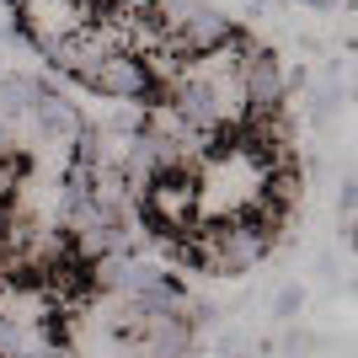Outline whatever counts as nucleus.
Wrapping results in <instances>:
<instances>
[{
    "instance_id": "obj_11",
    "label": "nucleus",
    "mask_w": 358,
    "mask_h": 358,
    "mask_svg": "<svg viewBox=\"0 0 358 358\" xmlns=\"http://www.w3.org/2000/svg\"><path fill=\"white\" fill-rule=\"evenodd\" d=\"M337 209H343V220H353V209H358V182L353 177L337 182Z\"/></svg>"
},
{
    "instance_id": "obj_1",
    "label": "nucleus",
    "mask_w": 358,
    "mask_h": 358,
    "mask_svg": "<svg viewBox=\"0 0 358 358\" xmlns=\"http://www.w3.org/2000/svg\"><path fill=\"white\" fill-rule=\"evenodd\" d=\"M268 246H273L268 224L252 220V214H236V220H214L209 230H198L187 257L203 262L209 273H220V278H241V273H252L268 257Z\"/></svg>"
},
{
    "instance_id": "obj_3",
    "label": "nucleus",
    "mask_w": 358,
    "mask_h": 358,
    "mask_svg": "<svg viewBox=\"0 0 358 358\" xmlns=\"http://www.w3.org/2000/svg\"><path fill=\"white\" fill-rule=\"evenodd\" d=\"M284 91H289V75L284 59L273 48H246L241 59V96H246V113H278L284 107Z\"/></svg>"
},
{
    "instance_id": "obj_6",
    "label": "nucleus",
    "mask_w": 358,
    "mask_h": 358,
    "mask_svg": "<svg viewBox=\"0 0 358 358\" xmlns=\"http://www.w3.org/2000/svg\"><path fill=\"white\" fill-rule=\"evenodd\" d=\"M236 22H230V16L224 11H214V6H198L193 11V22H187V27L177 32V38H171V54H177V59H203V54H214V48H224L230 43V38H236Z\"/></svg>"
},
{
    "instance_id": "obj_7",
    "label": "nucleus",
    "mask_w": 358,
    "mask_h": 358,
    "mask_svg": "<svg viewBox=\"0 0 358 358\" xmlns=\"http://www.w3.org/2000/svg\"><path fill=\"white\" fill-rule=\"evenodd\" d=\"M27 123L38 129V139H43V145H75V134L86 129V123H80V113H75V102H70V96H59V91H43V96H38V107L27 113Z\"/></svg>"
},
{
    "instance_id": "obj_5",
    "label": "nucleus",
    "mask_w": 358,
    "mask_h": 358,
    "mask_svg": "<svg viewBox=\"0 0 358 358\" xmlns=\"http://www.w3.org/2000/svg\"><path fill=\"white\" fill-rule=\"evenodd\" d=\"M91 91L107 96V102H150L161 86H155V75L145 70V59H139L134 48H123V54H107V59H102Z\"/></svg>"
},
{
    "instance_id": "obj_10",
    "label": "nucleus",
    "mask_w": 358,
    "mask_h": 358,
    "mask_svg": "<svg viewBox=\"0 0 358 358\" xmlns=\"http://www.w3.org/2000/svg\"><path fill=\"white\" fill-rule=\"evenodd\" d=\"M299 310H305V289L299 284H284L278 294H273V315H278V321H294Z\"/></svg>"
},
{
    "instance_id": "obj_13",
    "label": "nucleus",
    "mask_w": 358,
    "mask_h": 358,
    "mask_svg": "<svg viewBox=\"0 0 358 358\" xmlns=\"http://www.w3.org/2000/svg\"><path fill=\"white\" fill-rule=\"evenodd\" d=\"M0 236H6V220H0Z\"/></svg>"
},
{
    "instance_id": "obj_9",
    "label": "nucleus",
    "mask_w": 358,
    "mask_h": 358,
    "mask_svg": "<svg viewBox=\"0 0 358 358\" xmlns=\"http://www.w3.org/2000/svg\"><path fill=\"white\" fill-rule=\"evenodd\" d=\"M96 16H113V22H129V27H134V22L150 16V0H102Z\"/></svg>"
},
{
    "instance_id": "obj_2",
    "label": "nucleus",
    "mask_w": 358,
    "mask_h": 358,
    "mask_svg": "<svg viewBox=\"0 0 358 358\" xmlns=\"http://www.w3.org/2000/svg\"><path fill=\"white\" fill-rule=\"evenodd\" d=\"M145 220L155 224V236H182L198 224V171L182 166V171H161V177L145 182Z\"/></svg>"
},
{
    "instance_id": "obj_12",
    "label": "nucleus",
    "mask_w": 358,
    "mask_h": 358,
    "mask_svg": "<svg viewBox=\"0 0 358 358\" xmlns=\"http://www.w3.org/2000/svg\"><path fill=\"white\" fill-rule=\"evenodd\" d=\"M11 187H16V182H11V166H6V161H0V198H6V193H11Z\"/></svg>"
},
{
    "instance_id": "obj_8",
    "label": "nucleus",
    "mask_w": 358,
    "mask_h": 358,
    "mask_svg": "<svg viewBox=\"0 0 358 358\" xmlns=\"http://www.w3.org/2000/svg\"><path fill=\"white\" fill-rule=\"evenodd\" d=\"M43 80H32V75H0V118L11 123H27V113L38 107V96H43Z\"/></svg>"
},
{
    "instance_id": "obj_4",
    "label": "nucleus",
    "mask_w": 358,
    "mask_h": 358,
    "mask_svg": "<svg viewBox=\"0 0 358 358\" xmlns=\"http://www.w3.org/2000/svg\"><path fill=\"white\" fill-rule=\"evenodd\" d=\"M11 6H16V27L27 32L38 48H54L59 38H70V32H80L91 22L70 0H11Z\"/></svg>"
}]
</instances>
